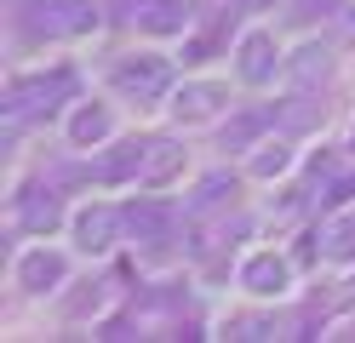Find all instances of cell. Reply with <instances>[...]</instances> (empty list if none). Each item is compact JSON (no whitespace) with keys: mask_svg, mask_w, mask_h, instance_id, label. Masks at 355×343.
<instances>
[{"mask_svg":"<svg viewBox=\"0 0 355 343\" xmlns=\"http://www.w3.org/2000/svg\"><path fill=\"white\" fill-rule=\"evenodd\" d=\"M247 281H252L258 292H275V286H281V263H270V258L252 263V269H247Z\"/></svg>","mask_w":355,"mask_h":343,"instance_id":"obj_1","label":"cell"}]
</instances>
